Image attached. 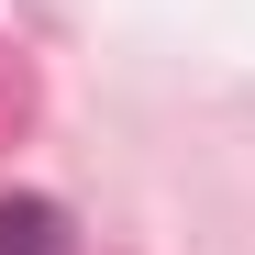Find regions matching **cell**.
<instances>
[{"instance_id": "6da1fadb", "label": "cell", "mask_w": 255, "mask_h": 255, "mask_svg": "<svg viewBox=\"0 0 255 255\" xmlns=\"http://www.w3.org/2000/svg\"><path fill=\"white\" fill-rule=\"evenodd\" d=\"M0 255H67V211L33 200V189H11L0 200Z\"/></svg>"}]
</instances>
